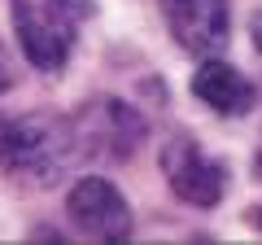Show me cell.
I'll return each mask as SVG.
<instances>
[{
  "label": "cell",
  "instance_id": "cell-1",
  "mask_svg": "<svg viewBox=\"0 0 262 245\" xmlns=\"http://www.w3.org/2000/svg\"><path fill=\"white\" fill-rule=\"evenodd\" d=\"M75 153L70 122L27 114V118H0V167L22 184H57Z\"/></svg>",
  "mask_w": 262,
  "mask_h": 245
},
{
  "label": "cell",
  "instance_id": "cell-11",
  "mask_svg": "<svg viewBox=\"0 0 262 245\" xmlns=\"http://www.w3.org/2000/svg\"><path fill=\"white\" fill-rule=\"evenodd\" d=\"M258 167H262V158H258ZM258 175H262V171H258Z\"/></svg>",
  "mask_w": 262,
  "mask_h": 245
},
{
  "label": "cell",
  "instance_id": "cell-6",
  "mask_svg": "<svg viewBox=\"0 0 262 245\" xmlns=\"http://www.w3.org/2000/svg\"><path fill=\"white\" fill-rule=\"evenodd\" d=\"M166 27L179 48L188 53H219L232 35V18H227V0H162Z\"/></svg>",
  "mask_w": 262,
  "mask_h": 245
},
{
  "label": "cell",
  "instance_id": "cell-4",
  "mask_svg": "<svg viewBox=\"0 0 262 245\" xmlns=\"http://www.w3.org/2000/svg\"><path fill=\"white\" fill-rule=\"evenodd\" d=\"M70 132H75V145H88L92 153L127 158L144 140V118L131 105L114 101V96H96L88 110H79V118L70 122Z\"/></svg>",
  "mask_w": 262,
  "mask_h": 245
},
{
  "label": "cell",
  "instance_id": "cell-2",
  "mask_svg": "<svg viewBox=\"0 0 262 245\" xmlns=\"http://www.w3.org/2000/svg\"><path fill=\"white\" fill-rule=\"evenodd\" d=\"M88 18H92V0H13L22 53L35 70H61Z\"/></svg>",
  "mask_w": 262,
  "mask_h": 245
},
{
  "label": "cell",
  "instance_id": "cell-10",
  "mask_svg": "<svg viewBox=\"0 0 262 245\" xmlns=\"http://www.w3.org/2000/svg\"><path fill=\"white\" fill-rule=\"evenodd\" d=\"M253 223H258V228H262V210H258V215H253Z\"/></svg>",
  "mask_w": 262,
  "mask_h": 245
},
{
  "label": "cell",
  "instance_id": "cell-5",
  "mask_svg": "<svg viewBox=\"0 0 262 245\" xmlns=\"http://www.w3.org/2000/svg\"><path fill=\"white\" fill-rule=\"evenodd\" d=\"M162 167H166V179L175 189V197H184L188 206H201V210L219 206V197L227 189V171H223V162L201 153V145H192L188 136L170 140L166 153H162Z\"/></svg>",
  "mask_w": 262,
  "mask_h": 245
},
{
  "label": "cell",
  "instance_id": "cell-9",
  "mask_svg": "<svg viewBox=\"0 0 262 245\" xmlns=\"http://www.w3.org/2000/svg\"><path fill=\"white\" fill-rule=\"evenodd\" d=\"M253 44H258V53H262V13L253 18Z\"/></svg>",
  "mask_w": 262,
  "mask_h": 245
},
{
  "label": "cell",
  "instance_id": "cell-7",
  "mask_svg": "<svg viewBox=\"0 0 262 245\" xmlns=\"http://www.w3.org/2000/svg\"><path fill=\"white\" fill-rule=\"evenodd\" d=\"M192 92L201 96L214 114H227V118L249 114L253 101H258L253 84H249L236 66H227V62H206V66L192 75Z\"/></svg>",
  "mask_w": 262,
  "mask_h": 245
},
{
  "label": "cell",
  "instance_id": "cell-8",
  "mask_svg": "<svg viewBox=\"0 0 262 245\" xmlns=\"http://www.w3.org/2000/svg\"><path fill=\"white\" fill-rule=\"evenodd\" d=\"M9 88V62H5V53H0V92Z\"/></svg>",
  "mask_w": 262,
  "mask_h": 245
},
{
  "label": "cell",
  "instance_id": "cell-3",
  "mask_svg": "<svg viewBox=\"0 0 262 245\" xmlns=\"http://www.w3.org/2000/svg\"><path fill=\"white\" fill-rule=\"evenodd\" d=\"M66 215H70V223L83 236H92V241H127L131 236L127 197L101 175H88V179H79L75 189H70Z\"/></svg>",
  "mask_w": 262,
  "mask_h": 245
}]
</instances>
